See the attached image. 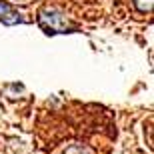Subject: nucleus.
<instances>
[{
  "label": "nucleus",
  "instance_id": "nucleus-2",
  "mask_svg": "<svg viewBox=\"0 0 154 154\" xmlns=\"http://www.w3.org/2000/svg\"><path fill=\"white\" fill-rule=\"evenodd\" d=\"M0 22H4L6 26H12V24H18V22H24V18L18 14L10 4H6L0 0Z\"/></svg>",
  "mask_w": 154,
  "mask_h": 154
},
{
  "label": "nucleus",
  "instance_id": "nucleus-1",
  "mask_svg": "<svg viewBox=\"0 0 154 154\" xmlns=\"http://www.w3.org/2000/svg\"><path fill=\"white\" fill-rule=\"evenodd\" d=\"M38 22H40V28L44 30L46 34H62V32L76 30V26H72L68 22V18L56 8H44L40 12Z\"/></svg>",
  "mask_w": 154,
  "mask_h": 154
},
{
  "label": "nucleus",
  "instance_id": "nucleus-3",
  "mask_svg": "<svg viewBox=\"0 0 154 154\" xmlns=\"http://www.w3.org/2000/svg\"><path fill=\"white\" fill-rule=\"evenodd\" d=\"M136 2V8L140 12H148L152 8V0H134Z\"/></svg>",
  "mask_w": 154,
  "mask_h": 154
},
{
  "label": "nucleus",
  "instance_id": "nucleus-4",
  "mask_svg": "<svg viewBox=\"0 0 154 154\" xmlns=\"http://www.w3.org/2000/svg\"><path fill=\"white\" fill-rule=\"evenodd\" d=\"M66 154H90V152H88V150H86L84 146H80V144H76V146H72V148H70Z\"/></svg>",
  "mask_w": 154,
  "mask_h": 154
}]
</instances>
